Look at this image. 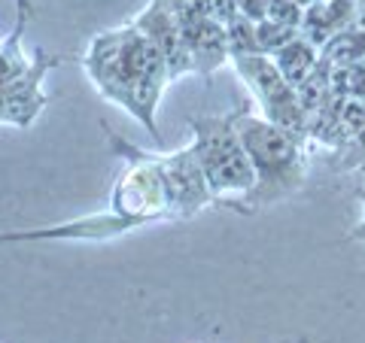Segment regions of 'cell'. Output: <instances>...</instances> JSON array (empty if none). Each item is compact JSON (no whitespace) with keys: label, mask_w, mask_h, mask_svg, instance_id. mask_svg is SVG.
I'll list each match as a JSON object with an SVG mask.
<instances>
[{"label":"cell","mask_w":365,"mask_h":343,"mask_svg":"<svg viewBox=\"0 0 365 343\" xmlns=\"http://www.w3.org/2000/svg\"><path fill=\"white\" fill-rule=\"evenodd\" d=\"M83 70L101 97L122 107L155 143H162L155 112L174 79L162 49L134 21L95 33L83 55Z\"/></svg>","instance_id":"cell-1"},{"label":"cell","mask_w":365,"mask_h":343,"mask_svg":"<svg viewBox=\"0 0 365 343\" xmlns=\"http://www.w3.org/2000/svg\"><path fill=\"white\" fill-rule=\"evenodd\" d=\"M237 131H241V140L247 146L250 164L256 170V186L244 201L241 213L265 210L304 186L307 170L302 140H295L289 131L277 128L265 116L250 112V107H237Z\"/></svg>","instance_id":"cell-2"},{"label":"cell","mask_w":365,"mask_h":343,"mask_svg":"<svg viewBox=\"0 0 365 343\" xmlns=\"http://www.w3.org/2000/svg\"><path fill=\"white\" fill-rule=\"evenodd\" d=\"M34 16V4L21 0L16 4V28L13 33L0 43V125H16L28 128L37 122V116L46 107V91L43 79L52 67L64 64L67 58L49 52H25V31Z\"/></svg>","instance_id":"cell-3"},{"label":"cell","mask_w":365,"mask_h":343,"mask_svg":"<svg viewBox=\"0 0 365 343\" xmlns=\"http://www.w3.org/2000/svg\"><path fill=\"white\" fill-rule=\"evenodd\" d=\"M192 134H195L192 149L210 182L213 201L241 213L244 201L256 186V170L250 164L247 146L237 131V110L222 116H195Z\"/></svg>","instance_id":"cell-4"},{"label":"cell","mask_w":365,"mask_h":343,"mask_svg":"<svg viewBox=\"0 0 365 343\" xmlns=\"http://www.w3.org/2000/svg\"><path fill=\"white\" fill-rule=\"evenodd\" d=\"M104 131H107L110 152L122 158V170L110 191V210L122 216V219H128L134 228L170 219L168 182L162 176V170H158V164L150 158V152L122 140L107 125H104Z\"/></svg>","instance_id":"cell-5"},{"label":"cell","mask_w":365,"mask_h":343,"mask_svg":"<svg viewBox=\"0 0 365 343\" xmlns=\"http://www.w3.org/2000/svg\"><path fill=\"white\" fill-rule=\"evenodd\" d=\"M237 76L244 79V85L250 88V95L259 104V116H265L277 128L289 131L295 140L307 143V116L302 110L299 91H295L283 73L277 70L271 55H235L232 58Z\"/></svg>","instance_id":"cell-6"},{"label":"cell","mask_w":365,"mask_h":343,"mask_svg":"<svg viewBox=\"0 0 365 343\" xmlns=\"http://www.w3.org/2000/svg\"><path fill=\"white\" fill-rule=\"evenodd\" d=\"M168 182L170 194V219H195V216L213 204L210 182L204 176V167L192 146L177 152H150Z\"/></svg>","instance_id":"cell-7"},{"label":"cell","mask_w":365,"mask_h":343,"mask_svg":"<svg viewBox=\"0 0 365 343\" xmlns=\"http://www.w3.org/2000/svg\"><path fill=\"white\" fill-rule=\"evenodd\" d=\"M134 231V225L128 219L116 216L110 207L104 213H91L79 216V219L49 225V228H28V231H0V243H40V240H110Z\"/></svg>","instance_id":"cell-8"},{"label":"cell","mask_w":365,"mask_h":343,"mask_svg":"<svg viewBox=\"0 0 365 343\" xmlns=\"http://www.w3.org/2000/svg\"><path fill=\"white\" fill-rule=\"evenodd\" d=\"M134 25L140 28L158 49H162L165 61H168V70H170V79H180V76L192 73V58H189L186 40H182L180 21H177L168 0H150V4L134 16Z\"/></svg>","instance_id":"cell-9"},{"label":"cell","mask_w":365,"mask_h":343,"mask_svg":"<svg viewBox=\"0 0 365 343\" xmlns=\"http://www.w3.org/2000/svg\"><path fill=\"white\" fill-rule=\"evenodd\" d=\"M182 40H186L189 58H192V73L195 76H213L222 64L232 61L228 52V31L222 21H216L213 16H189L177 19Z\"/></svg>","instance_id":"cell-10"},{"label":"cell","mask_w":365,"mask_h":343,"mask_svg":"<svg viewBox=\"0 0 365 343\" xmlns=\"http://www.w3.org/2000/svg\"><path fill=\"white\" fill-rule=\"evenodd\" d=\"M356 6H359V0H314L311 6H304L302 33L317 49H323L332 37L353 28Z\"/></svg>","instance_id":"cell-11"},{"label":"cell","mask_w":365,"mask_h":343,"mask_svg":"<svg viewBox=\"0 0 365 343\" xmlns=\"http://www.w3.org/2000/svg\"><path fill=\"white\" fill-rule=\"evenodd\" d=\"M271 58H274V64H277V70L283 73V79H287L292 88H299L304 79L317 70L319 49L304 37V33H299V37H292L287 46H280Z\"/></svg>","instance_id":"cell-12"},{"label":"cell","mask_w":365,"mask_h":343,"mask_svg":"<svg viewBox=\"0 0 365 343\" xmlns=\"http://www.w3.org/2000/svg\"><path fill=\"white\" fill-rule=\"evenodd\" d=\"M302 19H304V6H299L295 0H271V4H268L265 21H274V25L302 31Z\"/></svg>","instance_id":"cell-13"},{"label":"cell","mask_w":365,"mask_h":343,"mask_svg":"<svg viewBox=\"0 0 365 343\" xmlns=\"http://www.w3.org/2000/svg\"><path fill=\"white\" fill-rule=\"evenodd\" d=\"M353 167H365V131L338 155V170H353Z\"/></svg>","instance_id":"cell-14"},{"label":"cell","mask_w":365,"mask_h":343,"mask_svg":"<svg viewBox=\"0 0 365 343\" xmlns=\"http://www.w3.org/2000/svg\"><path fill=\"white\" fill-rule=\"evenodd\" d=\"M268 4L271 0H237V13L259 25V21H265V16H268Z\"/></svg>","instance_id":"cell-15"},{"label":"cell","mask_w":365,"mask_h":343,"mask_svg":"<svg viewBox=\"0 0 365 343\" xmlns=\"http://www.w3.org/2000/svg\"><path fill=\"white\" fill-rule=\"evenodd\" d=\"M356 194H359V201H362V207H365V189H359ZM350 237H353V240H359V243H365V219H362L356 228H353Z\"/></svg>","instance_id":"cell-16"},{"label":"cell","mask_w":365,"mask_h":343,"mask_svg":"<svg viewBox=\"0 0 365 343\" xmlns=\"http://www.w3.org/2000/svg\"><path fill=\"white\" fill-rule=\"evenodd\" d=\"M295 4H299V6H311L314 0H295Z\"/></svg>","instance_id":"cell-17"}]
</instances>
